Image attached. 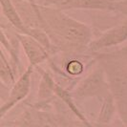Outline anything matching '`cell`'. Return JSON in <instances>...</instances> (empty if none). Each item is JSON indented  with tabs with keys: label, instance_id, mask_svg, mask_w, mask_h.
I'll list each match as a JSON object with an SVG mask.
<instances>
[{
	"label": "cell",
	"instance_id": "6",
	"mask_svg": "<svg viewBox=\"0 0 127 127\" xmlns=\"http://www.w3.org/2000/svg\"><path fill=\"white\" fill-rule=\"evenodd\" d=\"M126 39L127 25L126 23H123L121 25L115 26L113 28L103 32L95 40H91L86 50L92 53H97L104 49L118 46L125 42Z\"/></svg>",
	"mask_w": 127,
	"mask_h": 127
},
{
	"label": "cell",
	"instance_id": "1",
	"mask_svg": "<svg viewBox=\"0 0 127 127\" xmlns=\"http://www.w3.org/2000/svg\"><path fill=\"white\" fill-rule=\"evenodd\" d=\"M32 7L52 44L66 53L87 49L92 40V30L87 24L53 7L35 3L32 4Z\"/></svg>",
	"mask_w": 127,
	"mask_h": 127
},
{
	"label": "cell",
	"instance_id": "8",
	"mask_svg": "<svg viewBox=\"0 0 127 127\" xmlns=\"http://www.w3.org/2000/svg\"><path fill=\"white\" fill-rule=\"evenodd\" d=\"M0 6H1L4 15L10 21V23L13 25L15 31L20 33L26 34L28 32L29 26L26 25L23 19L21 18L15 6L13 5V0H0Z\"/></svg>",
	"mask_w": 127,
	"mask_h": 127
},
{
	"label": "cell",
	"instance_id": "10",
	"mask_svg": "<svg viewBox=\"0 0 127 127\" xmlns=\"http://www.w3.org/2000/svg\"><path fill=\"white\" fill-rule=\"evenodd\" d=\"M56 82L52 77L50 73L43 72L42 77L40 79V85L38 90V101L37 104H45L55 96L54 88Z\"/></svg>",
	"mask_w": 127,
	"mask_h": 127
},
{
	"label": "cell",
	"instance_id": "11",
	"mask_svg": "<svg viewBox=\"0 0 127 127\" xmlns=\"http://www.w3.org/2000/svg\"><path fill=\"white\" fill-rule=\"evenodd\" d=\"M116 109L117 108H116L114 97L111 95V93H109L108 95H106L103 98L101 110H100L99 116L97 118L98 124H101V125L102 124H107L109 121H111Z\"/></svg>",
	"mask_w": 127,
	"mask_h": 127
},
{
	"label": "cell",
	"instance_id": "12",
	"mask_svg": "<svg viewBox=\"0 0 127 127\" xmlns=\"http://www.w3.org/2000/svg\"><path fill=\"white\" fill-rule=\"evenodd\" d=\"M0 79L5 83H11L14 81V76L12 68L8 62L3 53L0 49Z\"/></svg>",
	"mask_w": 127,
	"mask_h": 127
},
{
	"label": "cell",
	"instance_id": "15",
	"mask_svg": "<svg viewBox=\"0 0 127 127\" xmlns=\"http://www.w3.org/2000/svg\"><path fill=\"white\" fill-rule=\"evenodd\" d=\"M16 1H17V2H21V1H25V0H16ZM28 1H29V2L31 3V4L34 3V1H33V0H28Z\"/></svg>",
	"mask_w": 127,
	"mask_h": 127
},
{
	"label": "cell",
	"instance_id": "3",
	"mask_svg": "<svg viewBox=\"0 0 127 127\" xmlns=\"http://www.w3.org/2000/svg\"><path fill=\"white\" fill-rule=\"evenodd\" d=\"M109 93L110 91L105 74L103 69L99 68L82 80V82L78 84V87L71 94L74 99H83L92 96H98L99 95H106Z\"/></svg>",
	"mask_w": 127,
	"mask_h": 127
},
{
	"label": "cell",
	"instance_id": "2",
	"mask_svg": "<svg viewBox=\"0 0 127 127\" xmlns=\"http://www.w3.org/2000/svg\"><path fill=\"white\" fill-rule=\"evenodd\" d=\"M98 60L105 74L121 121L126 123V48L119 53L100 55Z\"/></svg>",
	"mask_w": 127,
	"mask_h": 127
},
{
	"label": "cell",
	"instance_id": "7",
	"mask_svg": "<svg viewBox=\"0 0 127 127\" xmlns=\"http://www.w3.org/2000/svg\"><path fill=\"white\" fill-rule=\"evenodd\" d=\"M17 39L29 60V65L35 67L49 58L50 53L31 35L17 32Z\"/></svg>",
	"mask_w": 127,
	"mask_h": 127
},
{
	"label": "cell",
	"instance_id": "5",
	"mask_svg": "<svg viewBox=\"0 0 127 127\" xmlns=\"http://www.w3.org/2000/svg\"><path fill=\"white\" fill-rule=\"evenodd\" d=\"M45 6L53 7L61 11L71 9H89V10H118L119 2L113 0H46Z\"/></svg>",
	"mask_w": 127,
	"mask_h": 127
},
{
	"label": "cell",
	"instance_id": "13",
	"mask_svg": "<svg viewBox=\"0 0 127 127\" xmlns=\"http://www.w3.org/2000/svg\"><path fill=\"white\" fill-rule=\"evenodd\" d=\"M83 69H84V67H83L82 63L76 59L70 60L66 65L67 73L71 76H78V75L82 74Z\"/></svg>",
	"mask_w": 127,
	"mask_h": 127
},
{
	"label": "cell",
	"instance_id": "4",
	"mask_svg": "<svg viewBox=\"0 0 127 127\" xmlns=\"http://www.w3.org/2000/svg\"><path fill=\"white\" fill-rule=\"evenodd\" d=\"M32 71L33 67L29 65L25 72L19 76L18 79L13 82V87L10 91V94L7 97L6 101L0 106V121L2 118L5 117V115L11 109H13L18 102L23 100L29 95L32 84L31 78H32Z\"/></svg>",
	"mask_w": 127,
	"mask_h": 127
},
{
	"label": "cell",
	"instance_id": "14",
	"mask_svg": "<svg viewBox=\"0 0 127 127\" xmlns=\"http://www.w3.org/2000/svg\"><path fill=\"white\" fill-rule=\"evenodd\" d=\"M0 44H2L6 48V50L11 54V56L13 57V58H15V52L13 51V46L10 43L9 39L7 38L6 34L4 33L3 30L1 29V26H0Z\"/></svg>",
	"mask_w": 127,
	"mask_h": 127
},
{
	"label": "cell",
	"instance_id": "9",
	"mask_svg": "<svg viewBox=\"0 0 127 127\" xmlns=\"http://www.w3.org/2000/svg\"><path fill=\"white\" fill-rule=\"evenodd\" d=\"M54 93H55V95H57V97H58L61 101H63L64 103L68 106V108L70 109L71 111L76 115L80 121H82V122H84L86 125L91 126V123H90L89 121H87V119L81 114V112L79 111V109L77 108L76 103L74 102V97H73V95H72L70 91L64 89L61 86H59L57 83H56L55 88H54Z\"/></svg>",
	"mask_w": 127,
	"mask_h": 127
}]
</instances>
